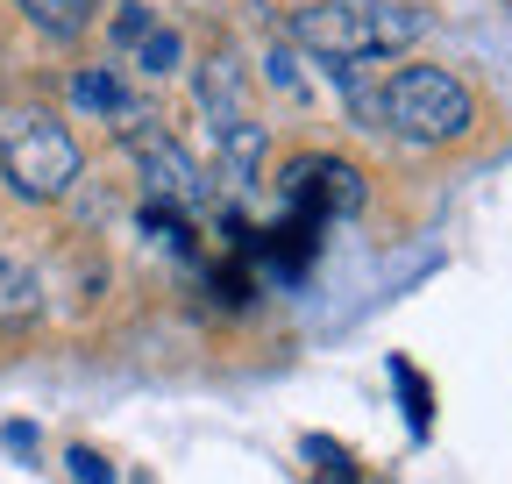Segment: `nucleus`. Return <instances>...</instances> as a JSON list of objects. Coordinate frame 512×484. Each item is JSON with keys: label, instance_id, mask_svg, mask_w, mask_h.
<instances>
[{"label": "nucleus", "instance_id": "11", "mask_svg": "<svg viewBox=\"0 0 512 484\" xmlns=\"http://www.w3.org/2000/svg\"><path fill=\"white\" fill-rule=\"evenodd\" d=\"M64 463H72V484H114V477H107V463H100L93 449H72Z\"/></svg>", "mask_w": 512, "mask_h": 484}, {"label": "nucleus", "instance_id": "3", "mask_svg": "<svg viewBox=\"0 0 512 484\" xmlns=\"http://www.w3.org/2000/svg\"><path fill=\"white\" fill-rule=\"evenodd\" d=\"M0 178L22 193V200H64L79 186V143L64 121L50 114H15L0 129Z\"/></svg>", "mask_w": 512, "mask_h": 484}, {"label": "nucleus", "instance_id": "4", "mask_svg": "<svg viewBox=\"0 0 512 484\" xmlns=\"http://www.w3.org/2000/svg\"><path fill=\"white\" fill-rule=\"evenodd\" d=\"M285 193H292L299 221L313 228V221H328V214H356V207H363V178H356L349 164H335V157H306V164L285 178Z\"/></svg>", "mask_w": 512, "mask_h": 484}, {"label": "nucleus", "instance_id": "1", "mask_svg": "<svg viewBox=\"0 0 512 484\" xmlns=\"http://www.w3.org/2000/svg\"><path fill=\"white\" fill-rule=\"evenodd\" d=\"M427 15L413 0H313L292 15V43L306 57H328V65H356V57H392L406 43H420Z\"/></svg>", "mask_w": 512, "mask_h": 484}, {"label": "nucleus", "instance_id": "6", "mask_svg": "<svg viewBox=\"0 0 512 484\" xmlns=\"http://www.w3.org/2000/svg\"><path fill=\"white\" fill-rule=\"evenodd\" d=\"M36 314H43V285H36V271H29L22 257L0 250V328H29Z\"/></svg>", "mask_w": 512, "mask_h": 484}, {"label": "nucleus", "instance_id": "9", "mask_svg": "<svg viewBox=\"0 0 512 484\" xmlns=\"http://www.w3.org/2000/svg\"><path fill=\"white\" fill-rule=\"evenodd\" d=\"M136 65H143V72H171V65H178V36H171V29H143V36H136Z\"/></svg>", "mask_w": 512, "mask_h": 484}, {"label": "nucleus", "instance_id": "10", "mask_svg": "<svg viewBox=\"0 0 512 484\" xmlns=\"http://www.w3.org/2000/svg\"><path fill=\"white\" fill-rule=\"evenodd\" d=\"M29 15H36L43 29H79V22H86V0H29Z\"/></svg>", "mask_w": 512, "mask_h": 484}, {"label": "nucleus", "instance_id": "8", "mask_svg": "<svg viewBox=\"0 0 512 484\" xmlns=\"http://www.w3.org/2000/svg\"><path fill=\"white\" fill-rule=\"evenodd\" d=\"M72 100L79 107H93V114H128V93H121V79H107V72H79V86H72Z\"/></svg>", "mask_w": 512, "mask_h": 484}, {"label": "nucleus", "instance_id": "12", "mask_svg": "<svg viewBox=\"0 0 512 484\" xmlns=\"http://www.w3.org/2000/svg\"><path fill=\"white\" fill-rule=\"evenodd\" d=\"M505 8H512V0H505Z\"/></svg>", "mask_w": 512, "mask_h": 484}, {"label": "nucleus", "instance_id": "7", "mask_svg": "<svg viewBox=\"0 0 512 484\" xmlns=\"http://www.w3.org/2000/svg\"><path fill=\"white\" fill-rule=\"evenodd\" d=\"M200 107L214 114V129H221V136L235 129V114H242V72H235V57H228V50L200 65Z\"/></svg>", "mask_w": 512, "mask_h": 484}, {"label": "nucleus", "instance_id": "5", "mask_svg": "<svg viewBox=\"0 0 512 484\" xmlns=\"http://www.w3.org/2000/svg\"><path fill=\"white\" fill-rule=\"evenodd\" d=\"M136 164H143V178H150V193L157 200H178V207H192L207 186H200V171H192V157L171 143V136H157V129H136Z\"/></svg>", "mask_w": 512, "mask_h": 484}, {"label": "nucleus", "instance_id": "2", "mask_svg": "<svg viewBox=\"0 0 512 484\" xmlns=\"http://www.w3.org/2000/svg\"><path fill=\"white\" fill-rule=\"evenodd\" d=\"M470 114L477 107H470L463 79L441 72V65H406V72L384 79V93H377V121L392 136H406V143H456L470 129Z\"/></svg>", "mask_w": 512, "mask_h": 484}]
</instances>
